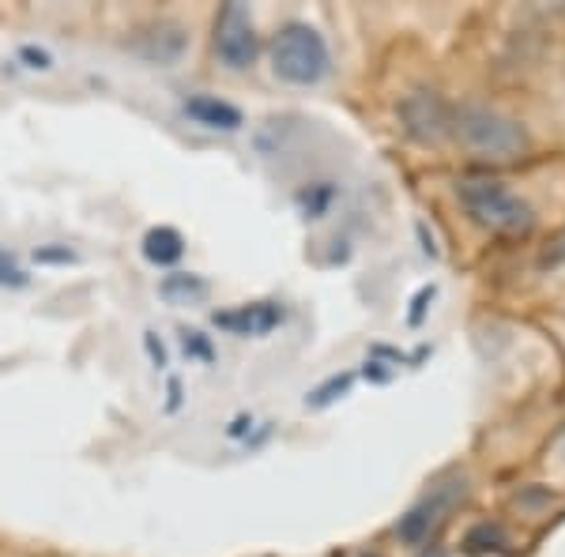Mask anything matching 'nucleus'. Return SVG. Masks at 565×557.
Instances as JSON below:
<instances>
[{"label":"nucleus","instance_id":"nucleus-1","mask_svg":"<svg viewBox=\"0 0 565 557\" xmlns=\"http://www.w3.org/2000/svg\"><path fill=\"white\" fill-rule=\"evenodd\" d=\"M271 68L282 84L295 87H313L321 84L332 68L328 61V45L321 39V31L309 23H287L271 42Z\"/></svg>","mask_w":565,"mask_h":557},{"label":"nucleus","instance_id":"nucleus-2","mask_svg":"<svg viewBox=\"0 0 565 557\" xmlns=\"http://www.w3.org/2000/svg\"><path fill=\"white\" fill-rule=\"evenodd\" d=\"M460 200L476 223L490 226V231H498V234H521L532 226V207H527L521 196L509 193L501 181H490V178L463 181Z\"/></svg>","mask_w":565,"mask_h":557},{"label":"nucleus","instance_id":"nucleus-3","mask_svg":"<svg viewBox=\"0 0 565 557\" xmlns=\"http://www.w3.org/2000/svg\"><path fill=\"white\" fill-rule=\"evenodd\" d=\"M457 132L471 151L487 154V159H513L524 151V132L516 121L494 114L487 106H468L457 117Z\"/></svg>","mask_w":565,"mask_h":557},{"label":"nucleus","instance_id":"nucleus-4","mask_svg":"<svg viewBox=\"0 0 565 557\" xmlns=\"http://www.w3.org/2000/svg\"><path fill=\"white\" fill-rule=\"evenodd\" d=\"M215 57L231 72H245L257 61V26L245 4H226L215 20Z\"/></svg>","mask_w":565,"mask_h":557},{"label":"nucleus","instance_id":"nucleus-5","mask_svg":"<svg viewBox=\"0 0 565 557\" xmlns=\"http://www.w3.org/2000/svg\"><path fill=\"white\" fill-rule=\"evenodd\" d=\"M212 321L215 328H223V332H231V335H268L287 321V309L276 306V301H253V306L215 313Z\"/></svg>","mask_w":565,"mask_h":557},{"label":"nucleus","instance_id":"nucleus-6","mask_svg":"<svg viewBox=\"0 0 565 557\" xmlns=\"http://www.w3.org/2000/svg\"><path fill=\"white\" fill-rule=\"evenodd\" d=\"M181 109H185V117H193L196 125H204V129H218V132L242 129V109L223 103V98H215V95H189Z\"/></svg>","mask_w":565,"mask_h":557},{"label":"nucleus","instance_id":"nucleus-7","mask_svg":"<svg viewBox=\"0 0 565 557\" xmlns=\"http://www.w3.org/2000/svg\"><path fill=\"white\" fill-rule=\"evenodd\" d=\"M143 257L151 264H159V268H170V264H178L185 257V237H181L174 226H154L143 237Z\"/></svg>","mask_w":565,"mask_h":557},{"label":"nucleus","instance_id":"nucleus-8","mask_svg":"<svg viewBox=\"0 0 565 557\" xmlns=\"http://www.w3.org/2000/svg\"><path fill=\"white\" fill-rule=\"evenodd\" d=\"M159 294L167 301H174V306H185V301L207 298V282L196 279V276H167L159 287Z\"/></svg>","mask_w":565,"mask_h":557},{"label":"nucleus","instance_id":"nucleus-9","mask_svg":"<svg viewBox=\"0 0 565 557\" xmlns=\"http://www.w3.org/2000/svg\"><path fill=\"white\" fill-rule=\"evenodd\" d=\"M351 388V373H343V377H335V381H328V385L317 392L313 396V407H324L328 399H332V392H348Z\"/></svg>","mask_w":565,"mask_h":557},{"label":"nucleus","instance_id":"nucleus-10","mask_svg":"<svg viewBox=\"0 0 565 557\" xmlns=\"http://www.w3.org/2000/svg\"><path fill=\"white\" fill-rule=\"evenodd\" d=\"M181 343H185V351H193V354H200L204 362H212V346L200 340V332H181Z\"/></svg>","mask_w":565,"mask_h":557},{"label":"nucleus","instance_id":"nucleus-11","mask_svg":"<svg viewBox=\"0 0 565 557\" xmlns=\"http://www.w3.org/2000/svg\"><path fill=\"white\" fill-rule=\"evenodd\" d=\"M34 257L45 260V264H68L72 253L68 249H42V253H34Z\"/></svg>","mask_w":565,"mask_h":557},{"label":"nucleus","instance_id":"nucleus-12","mask_svg":"<svg viewBox=\"0 0 565 557\" xmlns=\"http://www.w3.org/2000/svg\"><path fill=\"white\" fill-rule=\"evenodd\" d=\"M434 298V287H426V290H418V298H415V309H412V324L423 321V309H426V301Z\"/></svg>","mask_w":565,"mask_h":557},{"label":"nucleus","instance_id":"nucleus-13","mask_svg":"<svg viewBox=\"0 0 565 557\" xmlns=\"http://www.w3.org/2000/svg\"><path fill=\"white\" fill-rule=\"evenodd\" d=\"M23 61H31V68H50V57H45V53L42 50H31V45H26V50H23Z\"/></svg>","mask_w":565,"mask_h":557},{"label":"nucleus","instance_id":"nucleus-14","mask_svg":"<svg viewBox=\"0 0 565 557\" xmlns=\"http://www.w3.org/2000/svg\"><path fill=\"white\" fill-rule=\"evenodd\" d=\"M148 351H151L154 365H167V351H162V343H154V332H148Z\"/></svg>","mask_w":565,"mask_h":557}]
</instances>
